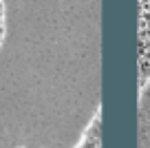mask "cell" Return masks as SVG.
<instances>
[{
	"instance_id": "obj_2",
	"label": "cell",
	"mask_w": 150,
	"mask_h": 148,
	"mask_svg": "<svg viewBox=\"0 0 150 148\" xmlns=\"http://www.w3.org/2000/svg\"><path fill=\"white\" fill-rule=\"evenodd\" d=\"M73 148H102V113H99V108L91 117V122L86 124L84 133L80 135Z\"/></svg>"
},
{
	"instance_id": "obj_1",
	"label": "cell",
	"mask_w": 150,
	"mask_h": 148,
	"mask_svg": "<svg viewBox=\"0 0 150 148\" xmlns=\"http://www.w3.org/2000/svg\"><path fill=\"white\" fill-rule=\"evenodd\" d=\"M139 93L150 84V0H139Z\"/></svg>"
},
{
	"instance_id": "obj_3",
	"label": "cell",
	"mask_w": 150,
	"mask_h": 148,
	"mask_svg": "<svg viewBox=\"0 0 150 148\" xmlns=\"http://www.w3.org/2000/svg\"><path fill=\"white\" fill-rule=\"evenodd\" d=\"M5 31H7V11H5V0H0V46L5 40Z\"/></svg>"
}]
</instances>
